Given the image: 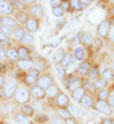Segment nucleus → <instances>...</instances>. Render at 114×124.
I'll list each match as a JSON object with an SVG mask.
<instances>
[{"label":"nucleus","instance_id":"nucleus-20","mask_svg":"<svg viewBox=\"0 0 114 124\" xmlns=\"http://www.w3.org/2000/svg\"><path fill=\"white\" fill-rule=\"evenodd\" d=\"M78 37H80V42L81 45H89V44L93 42V37L92 34L89 33V32H81V33H78Z\"/></svg>","mask_w":114,"mask_h":124},{"label":"nucleus","instance_id":"nucleus-26","mask_svg":"<svg viewBox=\"0 0 114 124\" xmlns=\"http://www.w3.org/2000/svg\"><path fill=\"white\" fill-rule=\"evenodd\" d=\"M93 83H94V88H97V90H105L107 87V82L102 77H98L95 81H93Z\"/></svg>","mask_w":114,"mask_h":124},{"label":"nucleus","instance_id":"nucleus-52","mask_svg":"<svg viewBox=\"0 0 114 124\" xmlns=\"http://www.w3.org/2000/svg\"><path fill=\"white\" fill-rule=\"evenodd\" d=\"M4 86H5V78L4 75L0 74V87H4Z\"/></svg>","mask_w":114,"mask_h":124},{"label":"nucleus","instance_id":"nucleus-6","mask_svg":"<svg viewBox=\"0 0 114 124\" xmlns=\"http://www.w3.org/2000/svg\"><path fill=\"white\" fill-rule=\"evenodd\" d=\"M109 29H110V21H107V20L101 21L100 24L97 25V36H98V38H106L107 33H109Z\"/></svg>","mask_w":114,"mask_h":124},{"label":"nucleus","instance_id":"nucleus-16","mask_svg":"<svg viewBox=\"0 0 114 124\" xmlns=\"http://www.w3.org/2000/svg\"><path fill=\"white\" fill-rule=\"evenodd\" d=\"M65 50L62 49V48H58V49H56L55 50V53L52 54V62L55 65H61V62H62V58H64V55H65Z\"/></svg>","mask_w":114,"mask_h":124},{"label":"nucleus","instance_id":"nucleus-31","mask_svg":"<svg viewBox=\"0 0 114 124\" xmlns=\"http://www.w3.org/2000/svg\"><path fill=\"white\" fill-rule=\"evenodd\" d=\"M101 77H102L106 82L113 81V70L110 69V67H105L102 71H101Z\"/></svg>","mask_w":114,"mask_h":124},{"label":"nucleus","instance_id":"nucleus-44","mask_svg":"<svg viewBox=\"0 0 114 124\" xmlns=\"http://www.w3.org/2000/svg\"><path fill=\"white\" fill-rule=\"evenodd\" d=\"M61 8L64 9V12H69V11H70V1H62Z\"/></svg>","mask_w":114,"mask_h":124},{"label":"nucleus","instance_id":"nucleus-8","mask_svg":"<svg viewBox=\"0 0 114 124\" xmlns=\"http://www.w3.org/2000/svg\"><path fill=\"white\" fill-rule=\"evenodd\" d=\"M52 85H53V79H52V75L50 74L40 75V78H38V81H37V86H40L43 90H48Z\"/></svg>","mask_w":114,"mask_h":124},{"label":"nucleus","instance_id":"nucleus-35","mask_svg":"<svg viewBox=\"0 0 114 124\" xmlns=\"http://www.w3.org/2000/svg\"><path fill=\"white\" fill-rule=\"evenodd\" d=\"M100 77V71H98V67L97 66H92L90 71H89L88 74V78L90 79V81H95V79Z\"/></svg>","mask_w":114,"mask_h":124},{"label":"nucleus","instance_id":"nucleus-47","mask_svg":"<svg viewBox=\"0 0 114 124\" xmlns=\"http://www.w3.org/2000/svg\"><path fill=\"white\" fill-rule=\"evenodd\" d=\"M101 124H114V123H113V119H112V117H110V116H106V117H104V119H102Z\"/></svg>","mask_w":114,"mask_h":124},{"label":"nucleus","instance_id":"nucleus-36","mask_svg":"<svg viewBox=\"0 0 114 124\" xmlns=\"http://www.w3.org/2000/svg\"><path fill=\"white\" fill-rule=\"evenodd\" d=\"M52 13H53V16H55V17H57V19H62V16L65 15L64 9L61 8V5H60V7L52 8Z\"/></svg>","mask_w":114,"mask_h":124},{"label":"nucleus","instance_id":"nucleus-33","mask_svg":"<svg viewBox=\"0 0 114 124\" xmlns=\"http://www.w3.org/2000/svg\"><path fill=\"white\" fill-rule=\"evenodd\" d=\"M57 114H58V117H61L62 120L73 119V117H72V115L69 114V111L66 110V108H58V111H57Z\"/></svg>","mask_w":114,"mask_h":124},{"label":"nucleus","instance_id":"nucleus-32","mask_svg":"<svg viewBox=\"0 0 114 124\" xmlns=\"http://www.w3.org/2000/svg\"><path fill=\"white\" fill-rule=\"evenodd\" d=\"M15 122L17 124H31L28 120V117L25 116V115H23L21 112H19V114L15 115Z\"/></svg>","mask_w":114,"mask_h":124},{"label":"nucleus","instance_id":"nucleus-27","mask_svg":"<svg viewBox=\"0 0 114 124\" xmlns=\"http://www.w3.org/2000/svg\"><path fill=\"white\" fill-rule=\"evenodd\" d=\"M7 58L10 61L12 62H17V61H20L19 60V54H17V49H15V48H10L7 50Z\"/></svg>","mask_w":114,"mask_h":124},{"label":"nucleus","instance_id":"nucleus-13","mask_svg":"<svg viewBox=\"0 0 114 124\" xmlns=\"http://www.w3.org/2000/svg\"><path fill=\"white\" fill-rule=\"evenodd\" d=\"M92 69V65L89 61H82L77 67V75H88Z\"/></svg>","mask_w":114,"mask_h":124},{"label":"nucleus","instance_id":"nucleus-50","mask_svg":"<svg viewBox=\"0 0 114 124\" xmlns=\"http://www.w3.org/2000/svg\"><path fill=\"white\" fill-rule=\"evenodd\" d=\"M66 24V21H65L64 19H60L58 21H57V26H58V28H62V25H65Z\"/></svg>","mask_w":114,"mask_h":124},{"label":"nucleus","instance_id":"nucleus-1","mask_svg":"<svg viewBox=\"0 0 114 124\" xmlns=\"http://www.w3.org/2000/svg\"><path fill=\"white\" fill-rule=\"evenodd\" d=\"M62 83L65 85V87L68 88V90H70V91H74L76 88H78V87H82V79L80 78L78 75H76V74H70V75H68L66 77V79H65Z\"/></svg>","mask_w":114,"mask_h":124},{"label":"nucleus","instance_id":"nucleus-40","mask_svg":"<svg viewBox=\"0 0 114 124\" xmlns=\"http://www.w3.org/2000/svg\"><path fill=\"white\" fill-rule=\"evenodd\" d=\"M0 32H1V33H4L5 36H8V34L13 33V29L10 28V26H5V25H0Z\"/></svg>","mask_w":114,"mask_h":124},{"label":"nucleus","instance_id":"nucleus-12","mask_svg":"<svg viewBox=\"0 0 114 124\" xmlns=\"http://www.w3.org/2000/svg\"><path fill=\"white\" fill-rule=\"evenodd\" d=\"M94 102H95V100H94V98H93L92 94H88V93H86L78 103L82 106L84 108H92L93 106H94Z\"/></svg>","mask_w":114,"mask_h":124},{"label":"nucleus","instance_id":"nucleus-24","mask_svg":"<svg viewBox=\"0 0 114 124\" xmlns=\"http://www.w3.org/2000/svg\"><path fill=\"white\" fill-rule=\"evenodd\" d=\"M13 12V7L10 3H5V1H0V13L1 15H11Z\"/></svg>","mask_w":114,"mask_h":124},{"label":"nucleus","instance_id":"nucleus-56","mask_svg":"<svg viewBox=\"0 0 114 124\" xmlns=\"http://www.w3.org/2000/svg\"><path fill=\"white\" fill-rule=\"evenodd\" d=\"M5 124H11V123H8V122H7V123H5Z\"/></svg>","mask_w":114,"mask_h":124},{"label":"nucleus","instance_id":"nucleus-7","mask_svg":"<svg viewBox=\"0 0 114 124\" xmlns=\"http://www.w3.org/2000/svg\"><path fill=\"white\" fill-rule=\"evenodd\" d=\"M86 55H88V52H86L85 46L77 45V46H74V48H73V58L76 61H80V62L85 61Z\"/></svg>","mask_w":114,"mask_h":124},{"label":"nucleus","instance_id":"nucleus-48","mask_svg":"<svg viewBox=\"0 0 114 124\" xmlns=\"http://www.w3.org/2000/svg\"><path fill=\"white\" fill-rule=\"evenodd\" d=\"M77 23H78V19H77V17H73V19H72L68 23V26H69V28H72V26H73V25H76Z\"/></svg>","mask_w":114,"mask_h":124},{"label":"nucleus","instance_id":"nucleus-49","mask_svg":"<svg viewBox=\"0 0 114 124\" xmlns=\"http://www.w3.org/2000/svg\"><path fill=\"white\" fill-rule=\"evenodd\" d=\"M5 57H7V52L4 50V48L0 46V61H1L3 58H5Z\"/></svg>","mask_w":114,"mask_h":124},{"label":"nucleus","instance_id":"nucleus-19","mask_svg":"<svg viewBox=\"0 0 114 124\" xmlns=\"http://www.w3.org/2000/svg\"><path fill=\"white\" fill-rule=\"evenodd\" d=\"M89 1H81V0H72L70 1V11H82L88 7Z\"/></svg>","mask_w":114,"mask_h":124},{"label":"nucleus","instance_id":"nucleus-51","mask_svg":"<svg viewBox=\"0 0 114 124\" xmlns=\"http://www.w3.org/2000/svg\"><path fill=\"white\" fill-rule=\"evenodd\" d=\"M61 3H62V1H57V0H56V1H53V0H52V1H50V5H52V8L60 7V5H61Z\"/></svg>","mask_w":114,"mask_h":124},{"label":"nucleus","instance_id":"nucleus-5","mask_svg":"<svg viewBox=\"0 0 114 124\" xmlns=\"http://www.w3.org/2000/svg\"><path fill=\"white\" fill-rule=\"evenodd\" d=\"M38 78H40L38 70L33 69V70H31V71H28L25 74V77H24V82H25V85H28V86H35V85H37Z\"/></svg>","mask_w":114,"mask_h":124},{"label":"nucleus","instance_id":"nucleus-14","mask_svg":"<svg viewBox=\"0 0 114 124\" xmlns=\"http://www.w3.org/2000/svg\"><path fill=\"white\" fill-rule=\"evenodd\" d=\"M31 95L33 96L35 99L40 100V99H44L45 98V90H43L40 86H37V85H35V86L31 87Z\"/></svg>","mask_w":114,"mask_h":124},{"label":"nucleus","instance_id":"nucleus-58","mask_svg":"<svg viewBox=\"0 0 114 124\" xmlns=\"http://www.w3.org/2000/svg\"><path fill=\"white\" fill-rule=\"evenodd\" d=\"M113 123H114V119H113Z\"/></svg>","mask_w":114,"mask_h":124},{"label":"nucleus","instance_id":"nucleus-42","mask_svg":"<svg viewBox=\"0 0 114 124\" xmlns=\"http://www.w3.org/2000/svg\"><path fill=\"white\" fill-rule=\"evenodd\" d=\"M33 110L35 111H43V104H41L40 100H33Z\"/></svg>","mask_w":114,"mask_h":124},{"label":"nucleus","instance_id":"nucleus-41","mask_svg":"<svg viewBox=\"0 0 114 124\" xmlns=\"http://www.w3.org/2000/svg\"><path fill=\"white\" fill-rule=\"evenodd\" d=\"M107 41L109 42H114V25H110V29H109V33H107Z\"/></svg>","mask_w":114,"mask_h":124},{"label":"nucleus","instance_id":"nucleus-45","mask_svg":"<svg viewBox=\"0 0 114 124\" xmlns=\"http://www.w3.org/2000/svg\"><path fill=\"white\" fill-rule=\"evenodd\" d=\"M107 103H109L110 108H112V111L114 112V94H110L109 99H107Z\"/></svg>","mask_w":114,"mask_h":124},{"label":"nucleus","instance_id":"nucleus-9","mask_svg":"<svg viewBox=\"0 0 114 124\" xmlns=\"http://www.w3.org/2000/svg\"><path fill=\"white\" fill-rule=\"evenodd\" d=\"M38 25H40V23H38V19H35V17H29L28 20H27L25 23V31L28 32V33L33 34L36 32L38 31Z\"/></svg>","mask_w":114,"mask_h":124},{"label":"nucleus","instance_id":"nucleus-28","mask_svg":"<svg viewBox=\"0 0 114 124\" xmlns=\"http://www.w3.org/2000/svg\"><path fill=\"white\" fill-rule=\"evenodd\" d=\"M17 54H19V60H29V50L25 46H19L17 48Z\"/></svg>","mask_w":114,"mask_h":124},{"label":"nucleus","instance_id":"nucleus-21","mask_svg":"<svg viewBox=\"0 0 114 124\" xmlns=\"http://www.w3.org/2000/svg\"><path fill=\"white\" fill-rule=\"evenodd\" d=\"M55 71H56V77H57V79H58V81L64 82L65 79H66V73H68L66 67H64V66H61V65H58V66H57L56 69H55Z\"/></svg>","mask_w":114,"mask_h":124},{"label":"nucleus","instance_id":"nucleus-59","mask_svg":"<svg viewBox=\"0 0 114 124\" xmlns=\"http://www.w3.org/2000/svg\"><path fill=\"white\" fill-rule=\"evenodd\" d=\"M44 124H45V123H44Z\"/></svg>","mask_w":114,"mask_h":124},{"label":"nucleus","instance_id":"nucleus-11","mask_svg":"<svg viewBox=\"0 0 114 124\" xmlns=\"http://www.w3.org/2000/svg\"><path fill=\"white\" fill-rule=\"evenodd\" d=\"M55 100H56V104L58 106V108H68V106L70 104L69 96L65 93H60V95Z\"/></svg>","mask_w":114,"mask_h":124},{"label":"nucleus","instance_id":"nucleus-54","mask_svg":"<svg viewBox=\"0 0 114 124\" xmlns=\"http://www.w3.org/2000/svg\"><path fill=\"white\" fill-rule=\"evenodd\" d=\"M65 124H76V120L74 119H68V120H65Z\"/></svg>","mask_w":114,"mask_h":124},{"label":"nucleus","instance_id":"nucleus-55","mask_svg":"<svg viewBox=\"0 0 114 124\" xmlns=\"http://www.w3.org/2000/svg\"><path fill=\"white\" fill-rule=\"evenodd\" d=\"M113 81H114V70H113Z\"/></svg>","mask_w":114,"mask_h":124},{"label":"nucleus","instance_id":"nucleus-38","mask_svg":"<svg viewBox=\"0 0 114 124\" xmlns=\"http://www.w3.org/2000/svg\"><path fill=\"white\" fill-rule=\"evenodd\" d=\"M28 19L29 17H27V13H24V12H17V15H16V21L17 23H24V24H25Z\"/></svg>","mask_w":114,"mask_h":124},{"label":"nucleus","instance_id":"nucleus-53","mask_svg":"<svg viewBox=\"0 0 114 124\" xmlns=\"http://www.w3.org/2000/svg\"><path fill=\"white\" fill-rule=\"evenodd\" d=\"M0 41H1V42H4V41H7V36H5L4 33H1V32H0Z\"/></svg>","mask_w":114,"mask_h":124},{"label":"nucleus","instance_id":"nucleus-37","mask_svg":"<svg viewBox=\"0 0 114 124\" xmlns=\"http://www.w3.org/2000/svg\"><path fill=\"white\" fill-rule=\"evenodd\" d=\"M21 42H23V44H25V45L33 44V42H35V37H33V34H31V33H28V32H27V34L23 37Z\"/></svg>","mask_w":114,"mask_h":124},{"label":"nucleus","instance_id":"nucleus-23","mask_svg":"<svg viewBox=\"0 0 114 124\" xmlns=\"http://www.w3.org/2000/svg\"><path fill=\"white\" fill-rule=\"evenodd\" d=\"M85 94H86L85 88H84V87H78V88H76L74 91H72V99L76 100V102H80Z\"/></svg>","mask_w":114,"mask_h":124},{"label":"nucleus","instance_id":"nucleus-30","mask_svg":"<svg viewBox=\"0 0 114 124\" xmlns=\"http://www.w3.org/2000/svg\"><path fill=\"white\" fill-rule=\"evenodd\" d=\"M110 90H107V88H105V90H98L97 93V99L98 100H102V102H106L107 99H109L110 96Z\"/></svg>","mask_w":114,"mask_h":124},{"label":"nucleus","instance_id":"nucleus-10","mask_svg":"<svg viewBox=\"0 0 114 124\" xmlns=\"http://www.w3.org/2000/svg\"><path fill=\"white\" fill-rule=\"evenodd\" d=\"M16 63H17V67L20 70H24L27 73L35 69V61H32V60H20Z\"/></svg>","mask_w":114,"mask_h":124},{"label":"nucleus","instance_id":"nucleus-25","mask_svg":"<svg viewBox=\"0 0 114 124\" xmlns=\"http://www.w3.org/2000/svg\"><path fill=\"white\" fill-rule=\"evenodd\" d=\"M20 111H21V114L25 115L27 117H28V116H33V115H35L33 107H32L31 104H28V103H25V104H21V108H20Z\"/></svg>","mask_w":114,"mask_h":124},{"label":"nucleus","instance_id":"nucleus-43","mask_svg":"<svg viewBox=\"0 0 114 124\" xmlns=\"http://www.w3.org/2000/svg\"><path fill=\"white\" fill-rule=\"evenodd\" d=\"M36 120H37L40 124H44L48 120V116H47V115H44V114H40V115H37V116H36Z\"/></svg>","mask_w":114,"mask_h":124},{"label":"nucleus","instance_id":"nucleus-39","mask_svg":"<svg viewBox=\"0 0 114 124\" xmlns=\"http://www.w3.org/2000/svg\"><path fill=\"white\" fill-rule=\"evenodd\" d=\"M82 87L85 88V90H94V83H93V81H90V79H86L85 82L82 83Z\"/></svg>","mask_w":114,"mask_h":124},{"label":"nucleus","instance_id":"nucleus-17","mask_svg":"<svg viewBox=\"0 0 114 124\" xmlns=\"http://www.w3.org/2000/svg\"><path fill=\"white\" fill-rule=\"evenodd\" d=\"M29 11H31V13H32V17H35V19H40V17H43V16H44L43 5H40V4H35V5H32V7L29 8Z\"/></svg>","mask_w":114,"mask_h":124},{"label":"nucleus","instance_id":"nucleus-3","mask_svg":"<svg viewBox=\"0 0 114 124\" xmlns=\"http://www.w3.org/2000/svg\"><path fill=\"white\" fill-rule=\"evenodd\" d=\"M17 82L13 81V79H11V81H8L7 83H5L4 86V90H3V93H4V96L5 98H12V96H15V94H16L17 91Z\"/></svg>","mask_w":114,"mask_h":124},{"label":"nucleus","instance_id":"nucleus-46","mask_svg":"<svg viewBox=\"0 0 114 124\" xmlns=\"http://www.w3.org/2000/svg\"><path fill=\"white\" fill-rule=\"evenodd\" d=\"M50 124H65V122L61 117H53V119L50 120Z\"/></svg>","mask_w":114,"mask_h":124},{"label":"nucleus","instance_id":"nucleus-4","mask_svg":"<svg viewBox=\"0 0 114 124\" xmlns=\"http://www.w3.org/2000/svg\"><path fill=\"white\" fill-rule=\"evenodd\" d=\"M29 96H31V93H29L25 87H19L17 91H16V94H15V99H16V102L21 103V104L28 103Z\"/></svg>","mask_w":114,"mask_h":124},{"label":"nucleus","instance_id":"nucleus-2","mask_svg":"<svg viewBox=\"0 0 114 124\" xmlns=\"http://www.w3.org/2000/svg\"><path fill=\"white\" fill-rule=\"evenodd\" d=\"M93 108H94L95 111L104 114L105 116H110L112 112H113L112 108H110V106H109V103H107V102H102V100H95Z\"/></svg>","mask_w":114,"mask_h":124},{"label":"nucleus","instance_id":"nucleus-34","mask_svg":"<svg viewBox=\"0 0 114 124\" xmlns=\"http://www.w3.org/2000/svg\"><path fill=\"white\" fill-rule=\"evenodd\" d=\"M66 110L69 111V114L72 115V117H78V116H80V111H78V108H77V106H76V104H73V103H70V104L68 106Z\"/></svg>","mask_w":114,"mask_h":124},{"label":"nucleus","instance_id":"nucleus-15","mask_svg":"<svg viewBox=\"0 0 114 124\" xmlns=\"http://www.w3.org/2000/svg\"><path fill=\"white\" fill-rule=\"evenodd\" d=\"M0 25H5V26H10L15 31V29L19 26V23L16 21V19H12L10 16H4L0 19Z\"/></svg>","mask_w":114,"mask_h":124},{"label":"nucleus","instance_id":"nucleus-29","mask_svg":"<svg viewBox=\"0 0 114 124\" xmlns=\"http://www.w3.org/2000/svg\"><path fill=\"white\" fill-rule=\"evenodd\" d=\"M76 61L73 58V54L72 53H69V52H66L65 53V55H64V58H62V62H61V66H64V67H68L70 63H73V62Z\"/></svg>","mask_w":114,"mask_h":124},{"label":"nucleus","instance_id":"nucleus-18","mask_svg":"<svg viewBox=\"0 0 114 124\" xmlns=\"http://www.w3.org/2000/svg\"><path fill=\"white\" fill-rule=\"evenodd\" d=\"M60 88L58 86H56V85H52L48 90H45V95H47V98H49V99H56L57 96L60 95Z\"/></svg>","mask_w":114,"mask_h":124},{"label":"nucleus","instance_id":"nucleus-22","mask_svg":"<svg viewBox=\"0 0 114 124\" xmlns=\"http://www.w3.org/2000/svg\"><path fill=\"white\" fill-rule=\"evenodd\" d=\"M27 34V31H25V26H17L16 29L13 31V33H12V36H13L15 40L17 41H21L23 37Z\"/></svg>","mask_w":114,"mask_h":124},{"label":"nucleus","instance_id":"nucleus-57","mask_svg":"<svg viewBox=\"0 0 114 124\" xmlns=\"http://www.w3.org/2000/svg\"><path fill=\"white\" fill-rule=\"evenodd\" d=\"M31 124H36V123H31Z\"/></svg>","mask_w":114,"mask_h":124}]
</instances>
